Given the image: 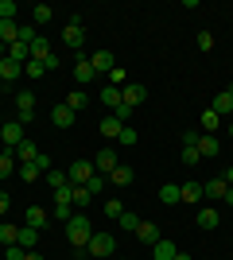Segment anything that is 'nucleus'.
<instances>
[{
    "instance_id": "1",
    "label": "nucleus",
    "mask_w": 233,
    "mask_h": 260,
    "mask_svg": "<svg viewBox=\"0 0 233 260\" xmlns=\"http://www.w3.org/2000/svg\"><path fill=\"white\" fill-rule=\"evenodd\" d=\"M89 237H93V225H89V217H86V214H74V217L66 221V241L74 245L78 252H86Z\"/></svg>"
},
{
    "instance_id": "2",
    "label": "nucleus",
    "mask_w": 233,
    "mask_h": 260,
    "mask_svg": "<svg viewBox=\"0 0 233 260\" xmlns=\"http://www.w3.org/2000/svg\"><path fill=\"white\" fill-rule=\"evenodd\" d=\"M62 43L70 47V51H82V43H86V20H82V12H74L66 20V27H62Z\"/></svg>"
},
{
    "instance_id": "3",
    "label": "nucleus",
    "mask_w": 233,
    "mask_h": 260,
    "mask_svg": "<svg viewBox=\"0 0 233 260\" xmlns=\"http://www.w3.org/2000/svg\"><path fill=\"white\" fill-rule=\"evenodd\" d=\"M86 249H89V256H93V260H109L113 252H117V237H113V233H93Z\"/></svg>"
},
{
    "instance_id": "4",
    "label": "nucleus",
    "mask_w": 233,
    "mask_h": 260,
    "mask_svg": "<svg viewBox=\"0 0 233 260\" xmlns=\"http://www.w3.org/2000/svg\"><path fill=\"white\" fill-rule=\"evenodd\" d=\"M93 175H97V171H93V159H78V163H70V167H66L70 186H86Z\"/></svg>"
},
{
    "instance_id": "5",
    "label": "nucleus",
    "mask_w": 233,
    "mask_h": 260,
    "mask_svg": "<svg viewBox=\"0 0 233 260\" xmlns=\"http://www.w3.org/2000/svg\"><path fill=\"white\" fill-rule=\"evenodd\" d=\"M93 78H97V70H93V62H89L86 54L78 51V62H74V82H78V89H82V86H89Z\"/></svg>"
},
{
    "instance_id": "6",
    "label": "nucleus",
    "mask_w": 233,
    "mask_h": 260,
    "mask_svg": "<svg viewBox=\"0 0 233 260\" xmlns=\"http://www.w3.org/2000/svg\"><path fill=\"white\" fill-rule=\"evenodd\" d=\"M23 140H27V136H23V124H20V120H8V124L0 128V144H4L8 152L16 148V144H23Z\"/></svg>"
},
{
    "instance_id": "7",
    "label": "nucleus",
    "mask_w": 233,
    "mask_h": 260,
    "mask_svg": "<svg viewBox=\"0 0 233 260\" xmlns=\"http://www.w3.org/2000/svg\"><path fill=\"white\" fill-rule=\"evenodd\" d=\"M144 98H148V89L140 86V82H128V86H121V101H124L128 109H136V105H140Z\"/></svg>"
},
{
    "instance_id": "8",
    "label": "nucleus",
    "mask_w": 233,
    "mask_h": 260,
    "mask_svg": "<svg viewBox=\"0 0 233 260\" xmlns=\"http://www.w3.org/2000/svg\"><path fill=\"white\" fill-rule=\"evenodd\" d=\"M225 190H229L225 175H210V179L202 183V194H206V198H225Z\"/></svg>"
},
{
    "instance_id": "9",
    "label": "nucleus",
    "mask_w": 233,
    "mask_h": 260,
    "mask_svg": "<svg viewBox=\"0 0 233 260\" xmlns=\"http://www.w3.org/2000/svg\"><path fill=\"white\" fill-rule=\"evenodd\" d=\"M113 167H117V152H113V148H101V152L93 155V171H97V175H109Z\"/></svg>"
},
{
    "instance_id": "10",
    "label": "nucleus",
    "mask_w": 233,
    "mask_h": 260,
    "mask_svg": "<svg viewBox=\"0 0 233 260\" xmlns=\"http://www.w3.org/2000/svg\"><path fill=\"white\" fill-rule=\"evenodd\" d=\"M210 109L218 113V117H233V86H229V89H222V93L210 101Z\"/></svg>"
},
{
    "instance_id": "11",
    "label": "nucleus",
    "mask_w": 233,
    "mask_h": 260,
    "mask_svg": "<svg viewBox=\"0 0 233 260\" xmlns=\"http://www.w3.org/2000/svg\"><path fill=\"white\" fill-rule=\"evenodd\" d=\"M194 148H198V155H202V159H214V155L222 152V140H218V136H206V132H202Z\"/></svg>"
},
{
    "instance_id": "12",
    "label": "nucleus",
    "mask_w": 233,
    "mask_h": 260,
    "mask_svg": "<svg viewBox=\"0 0 233 260\" xmlns=\"http://www.w3.org/2000/svg\"><path fill=\"white\" fill-rule=\"evenodd\" d=\"M105 179H109L113 186H132V179H136V171L132 167H124V163H117V167H113L109 175H105Z\"/></svg>"
},
{
    "instance_id": "13",
    "label": "nucleus",
    "mask_w": 233,
    "mask_h": 260,
    "mask_svg": "<svg viewBox=\"0 0 233 260\" xmlns=\"http://www.w3.org/2000/svg\"><path fill=\"white\" fill-rule=\"evenodd\" d=\"M159 237H163V233H159V225H152V221H140V225H136V241H140V245H155Z\"/></svg>"
},
{
    "instance_id": "14",
    "label": "nucleus",
    "mask_w": 233,
    "mask_h": 260,
    "mask_svg": "<svg viewBox=\"0 0 233 260\" xmlns=\"http://www.w3.org/2000/svg\"><path fill=\"white\" fill-rule=\"evenodd\" d=\"M12 155H16V163H35V159H39V148H35L31 140H23V144L12 148Z\"/></svg>"
},
{
    "instance_id": "15",
    "label": "nucleus",
    "mask_w": 233,
    "mask_h": 260,
    "mask_svg": "<svg viewBox=\"0 0 233 260\" xmlns=\"http://www.w3.org/2000/svg\"><path fill=\"white\" fill-rule=\"evenodd\" d=\"M74 109H66V105H55L51 109V120H55V128H70V124H74Z\"/></svg>"
},
{
    "instance_id": "16",
    "label": "nucleus",
    "mask_w": 233,
    "mask_h": 260,
    "mask_svg": "<svg viewBox=\"0 0 233 260\" xmlns=\"http://www.w3.org/2000/svg\"><path fill=\"white\" fill-rule=\"evenodd\" d=\"M16 245H20L23 252H31L35 245H39V229H31V225H20V237H16Z\"/></svg>"
},
{
    "instance_id": "17",
    "label": "nucleus",
    "mask_w": 233,
    "mask_h": 260,
    "mask_svg": "<svg viewBox=\"0 0 233 260\" xmlns=\"http://www.w3.org/2000/svg\"><path fill=\"white\" fill-rule=\"evenodd\" d=\"M51 217H47L43 206H27V214H23V225H31V229H43Z\"/></svg>"
},
{
    "instance_id": "18",
    "label": "nucleus",
    "mask_w": 233,
    "mask_h": 260,
    "mask_svg": "<svg viewBox=\"0 0 233 260\" xmlns=\"http://www.w3.org/2000/svg\"><path fill=\"white\" fill-rule=\"evenodd\" d=\"M175 252H179V249H175L167 237H159V241L152 245V260H175Z\"/></svg>"
},
{
    "instance_id": "19",
    "label": "nucleus",
    "mask_w": 233,
    "mask_h": 260,
    "mask_svg": "<svg viewBox=\"0 0 233 260\" xmlns=\"http://www.w3.org/2000/svg\"><path fill=\"white\" fill-rule=\"evenodd\" d=\"M89 62H93V70H97V74H109L113 66H117L109 51H93V54H89Z\"/></svg>"
},
{
    "instance_id": "20",
    "label": "nucleus",
    "mask_w": 233,
    "mask_h": 260,
    "mask_svg": "<svg viewBox=\"0 0 233 260\" xmlns=\"http://www.w3.org/2000/svg\"><path fill=\"white\" fill-rule=\"evenodd\" d=\"M20 39V23L16 20H0V43L8 47V43H16Z\"/></svg>"
},
{
    "instance_id": "21",
    "label": "nucleus",
    "mask_w": 233,
    "mask_h": 260,
    "mask_svg": "<svg viewBox=\"0 0 233 260\" xmlns=\"http://www.w3.org/2000/svg\"><path fill=\"white\" fill-rule=\"evenodd\" d=\"M20 171V163H16V155L8 152V148H0V179H8V175Z\"/></svg>"
},
{
    "instance_id": "22",
    "label": "nucleus",
    "mask_w": 233,
    "mask_h": 260,
    "mask_svg": "<svg viewBox=\"0 0 233 260\" xmlns=\"http://www.w3.org/2000/svg\"><path fill=\"white\" fill-rule=\"evenodd\" d=\"M8 58H12V62H20V66H23L27 58H31V47L16 39V43H8Z\"/></svg>"
},
{
    "instance_id": "23",
    "label": "nucleus",
    "mask_w": 233,
    "mask_h": 260,
    "mask_svg": "<svg viewBox=\"0 0 233 260\" xmlns=\"http://www.w3.org/2000/svg\"><path fill=\"white\" fill-rule=\"evenodd\" d=\"M159 202H163V206H179V202H183V198H179V186L163 183V186H159Z\"/></svg>"
},
{
    "instance_id": "24",
    "label": "nucleus",
    "mask_w": 233,
    "mask_h": 260,
    "mask_svg": "<svg viewBox=\"0 0 233 260\" xmlns=\"http://www.w3.org/2000/svg\"><path fill=\"white\" fill-rule=\"evenodd\" d=\"M51 16H55V8H51V4H35V8H31V23H35V27L51 23Z\"/></svg>"
},
{
    "instance_id": "25",
    "label": "nucleus",
    "mask_w": 233,
    "mask_h": 260,
    "mask_svg": "<svg viewBox=\"0 0 233 260\" xmlns=\"http://www.w3.org/2000/svg\"><path fill=\"white\" fill-rule=\"evenodd\" d=\"M179 198L194 206V202H198V198H202V183H183V186H179Z\"/></svg>"
},
{
    "instance_id": "26",
    "label": "nucleus",
    "mask_w": 233,
    "mask_h": 260,
    "mask_svg": "<svg viewBox=\"0 0 233 260\" xmlns=\"http://www.w3.org/2000/svg\"><path fill=\"white\" fill-rule=\"evenodd\" d=\"M23 74V66L20 62H12V58H0V78L4 82H12V78H20Z\"/></svg>"
},
{
    "instance_id": "27",
    "label": "nucleus",
    "mask_w": 233,
    "mask_h": 260,
    "mask_svg": "<svg viewBox=\"0 0 233 260\" xmlns=\"http://www.w3.org/2000/svg\"><path fill=\"white\" fill-rule=\"evenodd\" d=\"M51 54H55V51H51V43H47L43 35H39V39H35V43H31V58H39V62H47Z\"/></svg>"
},
{
    "instance_id": "28",
    "label": "nucleus",
    "mask_w": 233,
    "mask_h": 260,
    "mask_svg": "<svg viewBox=\"0 0 233 260\" xmlns=\"http://www.w3.org/2000/svg\"><path fill=\"white\" fill-rule=\"evenodd\" d=\"M218 221H222V217H218V210H214V206L198 210V225L202 229H218Z\"/></svg>"
},
{
    "instance_id": "29",
    "label": "nucleus",
    "mask_w": 233,
    "mask_h": 260,
    "mask_svg": "<svg viewBox=\"0 0 233 260\" xmlns=\"http://www.w3.org/2000/svg\"><path fill=\"white\" fill-rule=\"evenodd\" d=\"M16 237H20V225H8V221H0V245L8 249V245H16Z\"/></svg>"
},
{
    "instance_id": "30",
    "label": "nucleus",
    "mask_w": 233,
    "mask_h": 260,
    "mask_svg": "<svg viewBox=\"0 0 233 260\" xmlns=\"http://www.w3.org/2000/svg\"><path fill=\"white\" fill-rule=\"evenodd\" d=\"M202 128H206V136H214V132L222 128V117H218L214 109H206V113H202Z\"/></svg>"
},
{
    "instance_id": "31",
    "label": "nucleus",
    "mask_w": 233,
    "mask_h": 260,
    "mask_svg": "<svg viewBox=\"0 0 233 260\" xmlns=\"http://www.w3.org/2000/svg\"><path fill=\"white\" fill-rule=\"evenodd\" d=\"M97 128H101V136H113V140H117L124 124H121V120H117V117H105V120H101V124H97Z\"/></svg>"
},
{
    "instance_id": "32",
    "label": "nucleus",
    "mask_w": 233,
    "mask_h": 260,
    "mask_svg": "<svg viewBox=\"0 0 233 260\" xmlns=\"http://www.w3.org/2000/svg\"><path fill=\"white\" fill-rule=\"evenodd\" d=\"M62 105H66V109H74V113H82V109L89 105V101H86V89H74V93H70V98L62 101Z\"/></svg>"
},
{
    "instance_id": "33",
    "label": "nucleus",
    "mask_w": 233,
    "mask_h": 260,
    "mask_svg": "<svg viewBox=\"0 0 233 260\" xmlns=\"http://www.w3.org/2000/svg\"><path fill=\"white\" fill-rule=\"evenodd\" d=\"M101 105L117 109V105H121V89H117V86H105V89H101Z\"/></svg>"
},
{
    "instance_id": "34",
    "label": "nucleus",
    "mask_w": 233,
    "mask_h": 260,
    "mask_svg": "<svg viewBox=\"0 0 233 260\" xmlns=\"http://www.w3.org/2000/svg\"><path fill=\"white\" fill-rule=\"evenodd\" d=\"M16 109H20V113H35V93L31 89H23L20 98H16Z\"/></svg>"
},
{
    "instance_id": "35",
    "label": "nucleus",
    "mask_w": 233,
    "mask_h": 260,
    "mask_svg": "<svg viewBox=\"0 0 233 260\" xmlns=\"http://www.w3.org/2000/svg\"><path fill=\"white\" fill-rule=\"evenodd\" d=\"M105 78H109V86H117V89H121V86H128V70H121V66H113V70H109Z\"/></svg>"
},
{
    "instance_id": "36",
    "label": "nucleus",
    "mask_w": 233,
    "mask_h": 260,
    "mask_svg": "<svg viewBox=\"0 0 233 260\" xmlns=\"http://www.w3.org/2000/svg\"><path fill=\"white\" fill-rule=\"evenodd\" d=\"M89 198L93 194H89L86 186H70V202H74V206H89Z\"/></svg>"
},
{
    "instance_id": "37",
    "label": "nucleus",
    "mask_w": 233,
    "mask_h": 260,
    "mask_svg": "<svg viewBox=\"0 0 233 260\" xmlns=\"http://www.w3.org/2000/svg\"><path fill=\"white\" fill-rule=\"evenodd\" d=\"M35 39H39V27H35V23H20V43L31 47Z\"/></svg>"
},
{
    "instance_id": "38",
    "label": "nucleus",
    "mask_w": 233,
    "mask_h": 260,
    "mask_svg": "<svg viewBox=\"0 0 233 260\" xmlns=\"http://www.w3.org/2000/svg\"><path fill=\"white\" fill-rule=\"evenodd\" d=\"M136 140H140V132H136L132 124H124V128H121V136H117V144H124V148H132Z\"/></svg>"
},
{
    "instance_id": "39",
    "label": "nucleus",
    "mask_w": 233,
    "mask_h": 260,
    "mask_svg": "<svg viewBox=\"0 0 233 260\" xmlns=\"http://www.w3.org/2000/svg\"><path fill=\"white\" fill-rule=\"evenodd\" d=\"M23 74H27V78H47V70H43L39 58H27V62H23Z\"/></svg>"
},
{
    "instance_id": "40",
    "label": "nucleus",
    "mask_w": 233,
    "mask_h": 260,
    "mask_svg": "<svg viewBox=\"0 0 233 260\" xmlns=\"http://www.w3.org/2000/svg\"><path fill=\"white\" fill-rule=\"evenodd\" d=\"M47 183H51V190H62V186H70L66 171H47Z\"/></svg>"
},
{
    "instance_id": "41",
    "label": "nucleus",
    "mask_w": 233,
    "mask_h": 260,
    "mask_svg": "<svg viewBox=\"0 0 233 260\" xmlns=\"http://www.w3.org/2000/svg\"><path fill=\"white\" fill-rule=\"evenodd\" d=\"M39 175H43V171H39L35 163H20V179H23V183H35Z\"/></svg>"
},
{
    "instance_id": "42",
    "label": "nucleus",
    "mask_w": 233,
    "mask_h": 260,
    "mask_svg": "<svg viewBox=\"0 0 233 260\" xmlns=\"http://www.w3.org/2000/svg\"><path fill=\"white\" fill-rule=\"evenodd\" d=\"M70 206H74V202H55V221H62V225H66L70 217H74V214H70Z\"/></svg>"
},
{
    "instance_id": "43",
    "label": "nucleus",
    "mask_w": 233,
    "mask_h": 260,
    "mask_svg": "<svg viewBox=\"0 0 233 260\" xmlns=\"http://www.w3.org/2000/svg\"><path fill=\"white\" fill-rule=\"evenodd\" d=\"M105 183H109L105 175H93V179H89V183H86V190H89V194H93V198H97L101 190H105Z\"/></svg>"
},
{
    "instance_id": "44",
    "label": "nucleus",
    "mask_w": 233,
    "mask_h": 260,
    "mask_svg": "<svg viewBox=\"0 0 233 260\" xmlns=\"http://www.w3.org/2000/svg\"><path fill=\"white\" fill-rule=\"evenodd\" d=\"M124 214V206H121V198H109V202H105V217H113V221H117V217Z\"/></svg>"
},
{
    "instance_id": "45",
    "label": "nucleus",
    "mask_w": 233,
    "mask_h": 260,
    "mask_svg": "<svg viewBox=\"0 0 233 260\" xmlns=\"http://www.w3.org/2000/svg\"><path fill=\"white\" fill-rule=\"evenodd\" d=\"M117 225H121V229H132V233H136V225H140V217H136V214H128V210H124V214L117 217Z\"/></svg>"
},
{
    "instance_id": "46",
    "label": "nucleus",
    "mask_w": 233,
    "mask_h": 260,
    "mask_svg": "<svg viewBox=\"0 0 233 260\" xmlns=\"http://www.w3.org/2000/svg\"><path fill=\"white\" fill-rule=\"evenodd\" d=\"M16 4H12V0H0V20H16Z\"/></svg>"
},
{
    "instance_id": "47",
    "label": "nucleus",
    "mask_w": 233,
    "mask_h": 260,
    "mask_svg": "<svg viewBox=\"0 0 233 260\" xmlns=\"http://www.w3.org/2000/svg\"><path fill=\"white\" fill-rule=\"evenodd\" d=\"M202 155H198V148H183V167H194Z\"/></svg>"
},
{
    "instance_id": "48",
    "label": "nucleus",
    "mask_w": 233,
    "mask_h": 260,
    "mask_svg": "<svg viewBox=\"0 0 233 260\" xmlns=\"http://www.w3.org/2000/svg\"><path fill=\"white\" fill-rule=\"evenodd\" d=\"M198 51H206V54L214 51V35L210 31H198Z\"/></svg>"
},
{
    "instance_id": "49",
    "label": "nucleus",
    "mask_w": 233,
    "mask_h": 260,
    "mask_svg": "<svg viewBox=\"0 0 233 260\" xmlns=\"http://www.w3.org/2000/svg\"><path fill=\"white\" fill-rule=\"evenodd\" d=\"M4 260H23V249L20 245H8V249H4Z\"/></svg>"
},
{
    "instance_id": "50",
    "label": "nucleus",
    "mask_w": 233,
    "mask_h": 260,
    "mask_svg": "<svg viewBox=\"0 0 233 260\" xmlns=\"http://www.w3.org/2000/svg\"><path fill=\"white\" fill-rule=\"evenodd\" d=\"M198 136H202V132H183L179 140H183V148H194V144H198Z\"/></svg>"
},
{
    "instance_id": "51",
    "label": "nucleus",
    "mask_w": 233,
    "mask_h": 260,
    "mask_svg": "<svg viewBox=\"0 0 233 260\" xmlns=\"http://www.w3.org/2000/svg\"><path fill=\"white\" fill-rule=\"evenodd\" d=\"M8 206H12V194H4V190H0V221H4V214H8Z\"/></svg>"
},
{
    "instance_id": "52",
    "label": "nucleus",
    "mask_w": 233,
    "mask_h": 260,
    "mask_svg": "<svg viewBox=\"0 0 233 260\" xmlns=\"http://www.w3.org/2000/svg\"><path fill=\"white\" fill-rule=\"evenodd\" d=\"M23 260H47V256H43L39 249H31V252H23Z\"/></svg>"
},
{
    "instance_id": "53",
    "label": "nucleus",
    "mask_w": 233,
    "mask_h": 260,
    "mask_svg": "<svg viewBox=\"0 0 233 260\" xmlns=\"http://www.w3.org/2000/svg\"><path fill=\"white\" fill-rule=\"evenodd\" d=\"M222 202H225V206H233V186L225 190V198H222Z\"/></svg>"
},
{
    "instance_id": "54",
    "label": "nucleus",
    "mask_w": 233,
    "mask_h": 260,
    "mask_svg": "<svg viewBox=\"0 0 233 260\" xmlns=\"http://www.w3.org/2000/svg\"><path fill=\"white\" fill-rule=\"evenodd\" d=\"M225 183H229V186H233V167H229V171H225Z\"/></svg>"
},
{
    "instance_id": "55",
    "label": "nucleus",
    "mask_w": 233,
    "mask_h": 260,
    "mask_svg": "<svg viewBox=\"0 0 233 260\" xmlns=\"http://www.w3.org/2000/svg\"><path fill=\"white\" fill-rule=\"evenodd\" d=\"M0 58H8V47H4V43H0Z\"/></svg>"
},
{
    "instance_id": "56",
    "label": "nucleus",
    "mask_w": 233,
    "mask_h": 260,
    "mask_svg": "<svg viewBox=\"0 0 233 260\" xmlns=\"http://www.w3.org/2000/svg\"><path fill=\"white\" fill-rule=\"evenodd\" d=\"M175 260H190V256H187V252H175Z\"/></svg>"
},
{
    "instance_id": "57",
    "label": "nucleus",
    "mask_w": 233,
    "mask_h": 260,
    "mask_svg": "<svg viewBox=\"0 0 233 260\" xmlns=\"http://www.w3.org/2000/svg\"><path fill=\"white\" fill-rule=\"evenodd\" d=\"M78 260H93V256H86V252H82V256H78Z\"/></svg>"
},
{
    "instance_id": "58",
    "label": "nucleus",
    "mask_w": 233,
    "mask_h": 260,
    "mask_svg": "<svg viewBox=\"0 0 233 260\" xmlns=\"http://www.w3.org/2000/svg\"><path fill=\"white\" fill-rule=\"evenodd\" d=\"M229 136H233V117H229Z\"/></svg>"
},
{
    "instance_id": "59",
    "label": "nucleus",
    "mask_w": 233,
    "mask_h": 260,
    "mask_svg": "<svg viewBox=\"0 0 233 260\" xmlns=\"http://www.w3.org/2000/svg\"><path fill=\"white\" fill-rule=\"evenodd\" d=\"M0 89H4V78H0Z\"/></svg>"
}]
</instances>
